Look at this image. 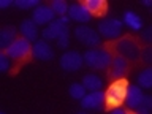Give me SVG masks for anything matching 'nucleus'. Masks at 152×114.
Returning <instances> with one entry per match:
<instances>
[{
    "mask_svg": "<svg viewBox=\"0 0 152 114\" xmlns=\"http://www.w3.org/2000/svg\"><path fill=\"white\" fill-rule=\"evenodd\" d=\"M97 32L100 33L102 38H106V40H116L122 35V30H124V22L121 19H116V18H104L98 22L97 26Z\"/></svg>",
    "mask_w": 152,
    "mask_h": 114,
    "instance_id": "nucleus-5",
    "label": "nucleus"
},
{
    "mask_svg": "<svg viewBox=\"0 0 152 114\" xmlns=\"http://www.w3.org/2000/svg\"><path fill=\"white\" fill-rule=\"evenodd\" d=\"M73 35H75V38L81 43V45L87 46L89 49L97 48L100 43H102V37H100V33L95 30V28L89 27V26H78V27H75Z\"/></svg>",
    "mask_w": 152,
    "mask_h": 114,
    "instance_id": "nucleus-6",
    "label": "nucleus"
},
{
    "mask_svg": "<svg viewBox=\"0 0 152 114\" xmlns=\"http://www.w3.org/2000/svg\"><path fill=\"white\" fill-rule=\"evenodd\" d=\"M32 57L37 60H43V62L52 60L54 59V49L49 45V41L38 40L32 45Z\"/></svg>",
    "mask_w": 152,
    "mask_h": 114,
    "instance_id": "nucleus-9",
    "label": "nucleus"
},
{
    "mask_svg": "<svg viewBox=\"0 0 152 114\" xmlns=\"http://www.w3.org/2000/svg\"><path fill=\"white\" fill-rule=\"evenodd\" d=\"M109 114H128L124 108H114V109H111V113Z\"/></svg>",
    "mask_w": 152,
    "mask_h": 114,
    "instance_id": "nucleus-30",
    "label": "nucleus"
},
{
    "mask_svg": "<svg viewBox=\"0 0 152 114\" xmlns=\"http://www.w3.org/2000/svg\"><path fill=\"white\" fill-rule=\"evenodd\" d=\"M0 114H5V113H0Z\"/></svg>",
    "mask_w": 152,
    "mask_h": 114,
    "instance_id": "nucleus-33",
    "label": "nucleus"
},
{
    "mask_svg": "<svg viewBox=\"0 0 152 114\" xmlns=\"http://www.w3.org/2000/svg\"><path fill=\"white\" fill-rule=\"evenodd\" d=\"M141 40L147 45H152V24L141 30Z\"/></svg>",
    "mask_w": 152,
    "mask_h": 114,
    "instance_id": "nucleus-25",
    "label": "nucleus"
},
{
    "mask_svg": "<svg viewBox=\"0 0 152 114\" xmlns=\"http://www.w3.org/2000/svg\"><path fill=\"white\" fill-rule=\"evenodd\" d=\"M142 108H146L147 111H152V95H144V100H142Z\"/></svg>",
    "mask_w": 152,
    "mask_h": 114,
    "instance_id": "nucleus-28",
    "label": "nucleus"
},
{
    "mask_svg": "<svg viewBox=\"0 0 152 114\" xmlns=\"http://www.w3.org/2000/svg\"><path fill=\"white\" fill-rule=\"evenodd\" d=\"M127 89L128 84L125 79H117L108 87V90L104 92V104L108 109L114 108H121V104L125 103L127 97Z\"/></svg>",
    "mask_w": 152,
    "mask_h": 114,
    "instance_id": "nucleus-2",
    "label": "nucleus"
},
{
    "mask_svg": "<svg viewBox=\"0 0 152 114\" xmlns=\"http://www.w3.org/2000/svg\"><path fill=\"white\" fill-rule=\"evenodd\" d=\"M19 32H21L22 38H26L30 43L38 41V26L32 19H24L21 22V26H19Z\"/></svg>",
    "mask_w": 152,
    "mask_h": 114,
    "instance_id": "nucleus-16",
    "label": "nucleus"
},
{
    "mask_svg": "<svg viewBox=\"0 0 152 114\" xmlns=\"http://www.w3.org/2000/svg\"><path fill=\"white\" fill-rule=\"evenodd\" d=\"M57 43V46L60 48V49H66V48L70 46V32H66V33H64L59 40L56 41Z\"/></svg>",
    "mask_w": 152,
    "mask_h": 114,
    "instance_id": "nucleus-27",
    "label": "nucleus"
},
{
    "mask_svg": "<svg viewBox=\"0 0 152 114\" xmlns=\"http://www.w3.org/2000/svg\"><path fill=\"white\" fill-rule=\"evenodd\" d=\"M56 19V13L52 11L51 5H40L32 11V21L37 26H48Z\"/></svg>",
    "mask_w": 152,
    "mask_h": 114,
    "instance_id": "nucleus-10",
    "label": "nucleus"
},
{
    "mask_svg": "<svg viewBox=\"0 0 152 114\" xmlns=\"http://www.w3.org/2000/svg\"><path fill=\"white\" fill-rule=\"evenodd\" d=\"M84 64L94 70H106L111 66L113 59L111 52L104 48H92L84 52Z\"/></svg>",
    "mask_w": 152,
    "mask_h": 114,
    "instance_id": "nucleus-1",
    "label": "nucleus"
},
{
    "mask_svg": "<svg viewBox=\"0 0 152 114\" xmlns=\"http://www.w3.org/2000/svg\"><path fill=\"white\" fill-rule=\"evenodd\" d=\"M83 5L89 10L92 16H103L108 10V3L104 0H84Z\"/></svg>",
    "mask_w": 152,
    "mask_h": 114,
    "instance_id": "nucleus-18",
    "label": "nucleus"
},
{
    "mask_svg": "<svg viewBox=\"0 0 152 114\" xmlns=\"http://www.w3.org/2000/svg\"><path fill=\"white\" fill-rule=\"evenodd\" d=\"M140 59L142 64L152 66V45H147L141 49V54H140Z\"/></svg>",
    "mask_w": 152,
    "mask_h": 114,
    "instance_id": "nucleus-24",
    "label": "nucleus"
},
{
    "mask_svg": "<svg viewBox=\"0 0 152 114\" xmlns=\"http://www.w3.org/2000/svg\"><path fill=\"white\" fill-rule=\"evenodd\" d=\"M16 35H18V30L13 26H5L2 28V32H0V48H2V51H5L10 45H13L18 40Z\"/></svg>",
    "mask_w": 152,
    "mask_h": 114,
    "instance_id": "nucleus-17",
    "label": "nucleus"
},
{
    "mask_svg": "<svg viewBox=\"0 0 152 114\" xmlns=\"http://www.w3.org/2000/svg\"><path fill=\"white\" fill-rule=\"evenodd\" d=\"M142 100H144V94L142 89L138 84H132L127 89V97H125V103L130 109H136L142 106Z\"/></svg>",
    "mask_w": 152,
    "mask_h": 114,
    "instance_id": "nucleus-11",
    "label": "nucleus"
},
{
    "mask_svg": "<svg viewBox=\"0 0 152 114\" xmlns=\"http://www.w3.org/2000/svg\"><path fill=\"white\" fill-rule=\"evenodd\" d=\"M59 65L64 71L73 73V71H79L84 66V57L79 54L78 51H66L60 56Z\"/></svg>",
    "mask_w": 152,
    "mask_h": 114,
    "instance_id": "nucleus-7",
    "label": "nucleus"
},
{
    "mask_svg": "<svg viewBox=\"0 0 152 114\" xmlns=\"http://www.w3.org/2000/svg\"><path fill=\"white\" fill-rule=\"evenodd\" d=\"M114 51L117 52V56H122L127 60H138L141 54L140 45H138L136 38L133 37H122L121 40H116Z\"/></svg>",
    "mask_w": 152,
    "mask_h": 114,
    "instance_id": "nucleus-3",
    "label": "nucleus"
},
{
    "mask_svg": "<svg viewBox=\"0 0 152 114\" xmlns=\"http://www.w3.org/2000/svg\"><path fill=\"white\" fill-rule=\"evenodd\" d=\"M136 83L141 89H152V66H146L136 75Z\"/></svg>",
    "mask_w": 152,
    "mask_h": 114,
    "instance_id": "nucleus-20",
    "label": "nucleus"
},
{
    "mask_svg": "<svg viewBox=\"0 0 152 114\" xmlns=\"http://www.w3.org/2000/svg\"><path fill=\"white\" fill-rule=\"evenodd\" d=\"M11 5H14V2H11V0H0V8H8L11 7Z\"/></svg>",
    "mask_w": 152,
    "mask_h": 114,
    "instance_id": "nucleus-29",
    "label": "nucleus"
},
{
    "mask_svg": "<svg viewBox=\"0 0 152 114\" xmlns=\"http://www.w3.org/2000/svg\"><path fill=\"white\" fill-rule=\"evenodd\" d=\"M128 71V62L127 59H124L122 56H116L113 59V64L109 66V78H113L114 81L124 79V76Z\"/></svg>",
    "mask_w": 152,
    "mask_h": 114,
    "instance_id": "nucleus-14",
    "label": "nucleus"
},
{
    "mask_svg": "<svg viewBox=\"0 0 152 114\" xmlns=\"http://www.w3.org/2000/svg\"><path fill=\"white\" fill-rule=\"evenodd\" d=\"M5 54L13 60L26 59L27 56H32V43L21 37V38H18L13 45H10L7 49H5Z\"/></svg>",
    "mask_w": 152,
    "mask_h": 114,
    "instance_id": "nucleus-8",
    "label": "nucleus"
},
{
    "mask_svg": "<svg viewBox=\"0 0 152 114\" xmlns=\"http://www.w3.org/2000/svg\"><path fill=\"white\" fill-rule=\"evenodd\" d=\"M10 60H11V59L5 54V51L0 52V71H3V73H5V71L10 70Z\"/></svg>",
    "mask_w": 152,
    "mask_h": 114,
    "instance_id": "nucleus-26",
    "label": "nucleus"
},
{
    "mask_svg": "<svg viewBox=\"0 0 152 114\" xmlns=\"http://www.w3.org/2000/svg\"><path fill=\"white\" fill-rule=\"evenodd\" d=\"M68 18H70V21L79 22L84 26L86 22H89L92 19V14L89 13V10L83 3H71L68 8Z\"/></svg>",
    "mask_w": 152,
    "mask_h": 114,
    "instance_id": "nucleus-12",
    "label": "nucleus"
},
{
    "mask_svg": "<svg viewBox=\"0 0 152 114\" xmlns=\"http://www.w3.org/2000/svg\"><path fill=\"white\" fill-rule=\"evenodd\" d=\"M68 94H70V97L73 98V100H83L86 97V94H87V90H86V87L81 83H73L68 87Z\"/></svg>",
    "mask_w": 152,
    "mask_h": 114,
    "instance_id": "nucleus-21",
    "label": "nucleus"
},
{
    "mask_svg": "<svg viewBox=\"0 0 152 114\" xmlns=\"http://www.w3.org/2000/svg\"><path fill=\"white\" fill-rule=\"evenodd\" d=\"M51 8H52V11L56 13V16L64 18L65 14H68L70 5L66 3L65 0H52V2H51Z\"/></svg>",
    "mask_w": 152,
    "mask_h": 114,
    "instance_id": "nucleus-22",
    "label": "nucleus"
},
{
    "mask_svg": "<svg viewBox=\"0 0 152 114\" xmlns=\"http://www.w3.org/2000/svg\"><path fill=\"white\" fill-rule=\"evenodd\" d=\"M104 104V92L95 90V92H87L86 97L81 100L83 109H102Z\"/></svg>",
    "mask_w": 152,
    "mask_h": 114,
    "instance_id": "nucleus-13",
    "label": "nucleus"
},
{
    "mask_svg": "<svg viewBox=\"0 0 152 114\" xmlns=\"http://www.w3.org/2000/svg\"><path fill=\"white\" fill-rule=\"evenodd\" d=\"M70 18L68 16H64V18H57L54 19L51 24H48V26L43 28L41 32V37L43 40L46 41H51V40H59V38L64 35V33L70 32Z\"/></svg>",
    "mask_w": 152,
    "mask_h": 114,
    "instance_id": "nucleus-4",
    "label": "nucleus"
},
{
    "mask_svg": "<svg viewBox=\"0 0 152 114\" xmlns=\"http://www.w3.org/2000/svg\"><path fill=\"white\" fill-rule=\"evenodd\" d=\"M122 22L124 26H127L133 32H141L144 28V22H142L141 16L138 13H135L133 10H125L122 14Z\"/></svg>",
    "mask_w": 152,
    "mask_h": 114,
    "instance_id": "nucleus-15",
    "label": "nucleus"
},
{
    "mask_svg": "<svg viewBox=\"0 0 152 114\" xmlns=\"http://www.w3.org/2000/svg\"><path fill=\"white\" fill-rule=\"evenodd\" d=\"M14 2V7L19 8V10H30L33 8L35 10L37 7H40V0H13Z\"/></svg>",
    "mask_w": 152,
    "mask_h": 114,
    "instance_id": "nucleus-23",
    "label": "nucleus"
},
{
    "mask_svg": "<svg viewBox=\"0 0 152 114\" xmlns=\"http://www.w3.org/2000/svg\"><path fill=\"white\" fill-rule=\"evenodd\" d=\"M81 84L86 87V90L89 92H95V90H102L103 87V81L98 75H94V73H89V75H84L83 76V81Z\"/></svg>",
    "mask_w": 152,
    "mask_h": 114,
    "instance_id": "nucleus-19",
    "label": "nucleus"
},
{
    "mask_svg": "<svg viewBox=\"0 0 152 114\" xmlns=\"http://www.w3.org/2000/svg\"><path fill=\"white\" fill-rule=\"evenodd\" d=\"M76 114H86V113H83V111H81V113H76Z\"/></svg>",
    "mask_w": 152,
    "mask_h": 114,
    "instance_id": "nucleus-32",
    "label": "nucleus"
},
{
    "mask_svg": "<svg viewBox=\"0 0 152 114\" xmlns=\"http://www.w3.org/2000/svg\"><path fill=\"white\" fill-rule=\"evenodd\" d=\"M144 7H147V8H152V0H142L141 2Z\"/></svg>",
    "mask_w": 152,
    "mask_h": 114,
    "instance_id": "nucleus-31",
    "label": "nucleus"
}]
</instances>
